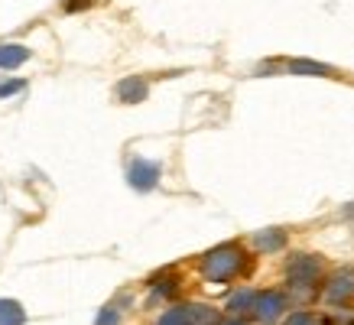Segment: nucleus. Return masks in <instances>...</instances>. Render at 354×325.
<instances>
[{"label":"nucleus","mask_w":354,"mask_h":325,"mask_svg":"<svg viewBox=\"0 0 354 325\" xmlns=\"http://www.w3.org/2000/svg\"><path fill=\"white\" fill-rule=\"evenodd\" d=\"M23 322H26L23 306L13 303V299H0V325H23Z\"/></svg>","instance_id":"10"},{"label":"nucleus","mask_w":354,"mask_h":325,"mask_svg":"<svg viewBox=\"0 0 354 325\" xmlns=\"http://www.w3.org/2000/svg\"><path fill=\"white\" fill-rule=\"evenodd\" d=\"M286 309V299L283 292H257V303H254V315L260 322H277Z\"/></svg>","instance_id":"5"},{"label":"nucleus","mask_w":354,"mask_h":325,"mask_svg":"<svg viewBox=\"0 0 354 325\" xmlns=\"http://www.w3.org/2000/svg\"><path fill=\"white\" fill-rule=\"evenodd\" d=\"M286 325H332V319L319 313H296L286 319Z\"/></svg>","instance_id":"13"},{"label":"nucleus","mask_w":354,"mask_h":325,"mask_svg":"<svg viewBox=\"0 0 354 325\" xmlns=\"http://www.w3.org/2000/svg\"><path fill=\"white\" fill-rule=\"evenodd\" d=\"M283 241H286V234L277 231V228H273V231H257V234H254V244H257L260 250H279L283 248Z\"/></svg>","instance_id":"11"},{"label":"nucleus","mask_w":354,"mask_h":325,"mask_svg":"<svg viewBox=\"0 0 354 325\" xmlns=\"http://www.w3.org/2000/svg\"><path fill=\"white\" fill-rule=\"evenodd\" d=\"M325 296H328L332 303H348V299H354V267L335 273L332 280H328V286H325Z\"/></svg>","instance_id":"6"},{"label":"nucleus","mask_w":354,"mask_h":325,"mask_svg":"<svg viewBox=\"0 0 354 325\" xmlns=\"http://www.w3.org/2000/svg\"><path fill=\"white\" fill-rule=\"evenodd\" d=\"M218 322V313L208 309V306H198V303H189V306H176L169 313L160 319V325H215Z\"/></svg>","instance_id":"2"},{"label":"nucleus","mask_w":354,"mask_h":325,"mask_svg":"<svg viewBox=\"0 0 354 325\" xmlns=\"http://www.w3.org/2000/svg\"><path fill=\"white\" fill-rule=\"evenodd\" d=\"M97 325H118V313H114V309H104L101 319H97Z\"/></svg>","instance_id":"16"},{"label":"nucleus","mask_w":354,"mask_h":325,"mask_svg":"<svg viewBox=\"0 0 354 325\" xmlns=\"http://www.w3.org/2000/svg\"><path fill=\"white\" fill-rule=\"evenodd\" d=\"M319 273H322V260H319V257H309V254L292 257V263H290L292 286H299V290H312V286H315V280H319Z\"/></svg>","instance_id":"4"},{"label":"nucleus","mask_w":354,"mask_h":325,"mask_svg":"<svg viewBox=\"0 0 354 325\" xmlns=\"http://www.w3.org/2000/svg\"><path fill=\"white\" fill-rule=\"evenodd\" d=\"M241 270H247V257L237 244H221L202 257V273L208 280H231Z\"/></svg>","instance_id":"1"},{"label":"nucleus","mask_w":354,"mask_h":325,"mask_svg":"<svg viewBox=\"0 0 354 325\" xmlns=\"http://www.w3.org/2000/svg\"><path fill=\"white\" fill-rule=\"evenodd\" d=\"M147 95H150L147 78H124V82L118 85V98L124 101V104H140Z\"/></svg>","instance_id":"8"},{"label":"nucleus","mask_w":354,"mask_h":325,"mask_svg":"<svg viewBox=\"0 0 354 325\" xmlns=\"http://www.w3.org/2000/svg\"><path fill=\"white\" fill-rule=\"evenodd\" d=\"M32 53L26 46H17V43H0V68L10 72V68H20L23 62H30Z\"/></svg>","instance_id":"7"},{"label":"nucleus","mask_w":354,"mask_h":325,"mask_svg":"<svg viewBox=\"0 0 354 325\" xmlns=\"http://www.w3.org/2000/svg\"><path fill=\"white\" fill-rule=\"evenodd\" d=\"M286 68H290L292 75H328V78L338 75V72H335L332 65H325V62H312V59H292V62H286Z\"/></svg>","instance_id":"9"},{"label":"nucleus","mask_w":354,"mask_h":325,"mask_svg":"<svg viewBox=\"0 0 354 325\" xmlns=\"http://www.w3.org/2000/svg\"><path fill=\"white\" fill-rule=\"evenodd\" d=\"M254 303H257V292H250V290H244V292H237V296H231V313H254Z\"/></svg>","instance_id":"12"},{"label":"nucleus","mask_w":354,"mask_h":325,"mask_svg":"<svg viewBox=\"0 0 354 325\" xmlns=\"http://www.w3.org/2000/svg\"><path fill=\"white\" fill-rule=\"evenodd\" d=\"M221 325H247L244 319H227V322H221Z\"/></svg>","instance_id":"17"},{"label":"nucleus","mask_w":354,"mask_h":325,"mask_svg":"<svg viewBox=\"0 0 354 325\" xmlns=\"http://www.w3.org/2000/svg\"><path fill=\"white\" fill-rule=\"evenodd\" d=\"M26 82L23 78H7V82H0V98H10V95H20Z\"/></svg>","instance_id":"14"},{"label":"nucleus","mask_w":354,"mask_h":325,"mask_svg":"<svg viewBox=\"0 0 354 325\" xmlns=\"http://www.w3.org/2000/svg\"><path fill=\"white\" fill-rule=\"evenodd\" d=\"M88 7H95V0H62L65 13H78V10H88Z\"/></svg>","instance_id":"15"},{"label":"nucleus","mask_w":354,"mask_h":325,"mask_svg":"<svg viewBox=\"0 0 354 325\" xmlns=\"http://www.w3.org/2000/svg\"><path fill=\"white\" fill-rule=\"evenodd\" d=\"M162 176V166L153 160H130L127 162V183L137 189V192H150V189H156V183H160Z\"/></svg>","instance_id":"3"}]
</instances>
